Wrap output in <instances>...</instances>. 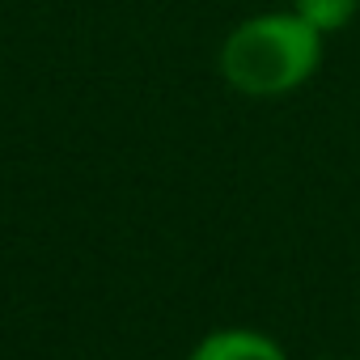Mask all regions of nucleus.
I'll return each mask as SVG.
<instances>
[{
	"label": "nucleus",
	"instance_id": "1",
	"mask_svg": "<svg viewBox=\"0 0 360 360\" xmlns=\"http://www.w3.org/2000/svg\"><path fill=\"white\" fill-rule=\"evenodd\" d=\"M322 43L326 39L314 26H305L292 9H267L242 18L225 34L217 68L233 94L271 102L297 94L322 68Z\"/></svg>",
	"mask_w": 360,
	"mask_h": 360
},
{
	"label": "nucleus",
	"instance_id": "2",
	"mask_svg": "<svg viewBox=\"0 0 360 360\" xmlns=\"http://www.w3.org/2000/svg\"><path fill=\"white\" fill-rule=\"evenodd\" d=\"M191 360H288V352L263 335V330H250V326H225V330H212L195 343Z\"/></svg>",
	"mask_w": 360,
	"mask_h": 360
},
{
	"label": "nucleus",
	"instance_id": "3",
	"mask_svg": "<svg viewBox=\"0 0 360 360\" xmlns=\"http://www.w3.org/2000/svg\"><path fill=\"white\" fill-rule=\"evenodd\" d=\"M288 9H292L305 26H314L322 39H330V34H339V30H347V26L356 22L360 0H292Z\"/></svg>",
	"mask_w": 360,
	"mask_h": 360
}]
</instances>
